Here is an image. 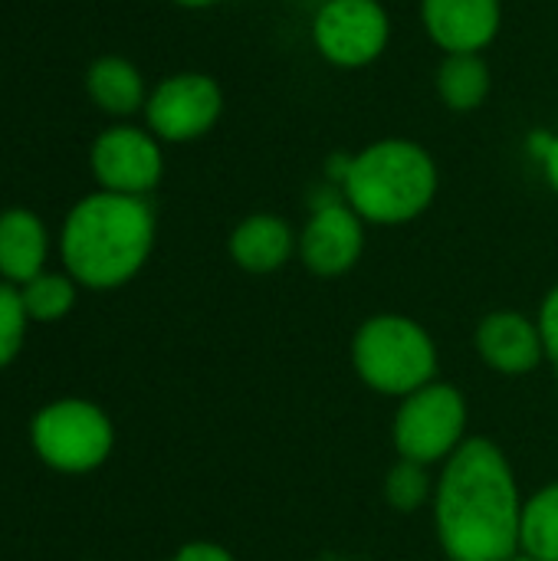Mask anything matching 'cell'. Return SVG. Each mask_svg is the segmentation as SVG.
Returning <instances> with one entry per match:
<instances>
[{
    "instance_id": "1",
    "label": "cell",
    "mask_w": 558,
    "mask_h": 561,
    "mask_svg": "<svg viewBox=\"0 0 558 561\" xmlns=\"http://www.w3.org/2000/svg\"><path fill=\"white\" fill-rule=\"evenodd\" d=\"M523 496L506 454L467 437L434 483V529L447 561H503L520 552Z\"/></svg>"
},
{
    "instance_id": "2",
    "label": "cell",
    "mask_w": 558,
    "mask_h": 561,
    "mask_svg": "<svg viewBox=\"0 0 558 561\" xmlns=\"http://www.w3.org/2000/svg\"><path fill=\"white\" fill-rule=\"evenodd\" d=\"M155 247L148 197L112 191L86 194L62 220L59 256L66 273L89 289H118L141 273Z\"/></svg>"
},
{
    "instance_id": "3",
    "label": "cell",
    "mask_w": 558,
    "mask_h": 561,
    "mask_svg": "<svg viewBox=\"0 0 558 561\" xmlns=\"http://www.w3.org/2000/svg\"><path fill=\"white\" fill-rule=\"evenodd\" d=\"M345 204L372 227H401L428 214L441 171L434 154L414 138H378L345 161Z\"/></svg>"
},
{
    "instance_id": "4",
    "label": "cell",
    "mask_w": 558,
    "mask_h": 561,
    "mask_svg": "<svg viewBox=\"0 0 558 561\" xmlns=\"http://www.w3.org/2000/svg\"><path fill=\"white\" fill-rule=\"evenodd\" d=\"M352 365L372 391L408 398L437 381V345L421 322L382 312L358 325L352 339Z\"/></svg>"
},
{
    "instance_id": "5",
    "label": "cell",
    "mask_w": 558,
    "mask_h": 561,
    "mask_svg": "<svg viewBox=\"0 0 558 561\" xmlns=\"http://www.w3.org/2000/svg\"><path fill=\"white\" fill-rule=\"evenodd\" d=\"M30 444L46 467L59 473H89L109 460L115 447V431L99 404L62 398L46 404L33 417Z\"/></svg>"
},
{
    "instance_id": "6",
    "label": "cell",
    "mask_w": 558,
    "mask_h": 561,
    "mask_svg": "<svg viewBox=\"0 0 558 561\" xmlns=\"http://www.w3.org/2000/svg\"><path fill=\"white\" fill-rule=\"evenodd\" d=\"M395 447L401 460L444 463L467 440V401L454 385L431 381L428 388L401 398L395 427Z\"/></svg>"
},
{
    "instance_id": "7",
    "label": "cell",
    "mask_w": 558,
    "mask_h": 561,
    "mask_svg": "<svg viewBox=\"0 0 558 561\" xmlns=\"http://www.w3.org/2000/svg\"><path fill=\"white\" fill-rule=\"evenodd\" d=\"M312 49L335 69H365L391 43V16L382 0H322L309 23Z\"/></svg>"
},
{
    "instance_id": "8",
    "label": "cell",
    "mask_w": 558,
    "mask_h": 561,
    "mask_svg": "<svg viewBox=\"0 0 558 561\" xmlns=\"http://www.w3.org/2000/svg\"><path fill=\"white\" fill-rule=\"evenodd\" d=\"M224 115V89L207 72H174L161 79L145 102V128L168 145H187L217 128Z\"/></svg>"
},
{
    "instance_id": "9",
    "label": "cell",
    "mask_w": 558,
    "mask_h": 561,
    "mask_svg": "<svg viewBox=\"0 0 558 561\" xmlns=\"http://www.w3.org/2000/svg\"><path fill=\"white\" fill-rule=\"evenodd\" d=\"M89 168L99 181V191L148 197L164 174L161 141L138 125H112L105 128L89 151Z\"/></svg>"
},
{
    "instance_id": "10",
    "label": "cell",
    "mask_w": 558,
    "mask_h": 561,
    "mask_svg": "<svg viewBox=\"0 0 558 561\" xmlns=\"http://www.w3.org/2000/svg\"><path fill=\"white\" fill-rule=\"evenodd\" d=\"M365 220L345 204V197L312 207L299 230L296 256L319 279H339L352 273L365 253Z\"/></svg>"
},
{
    "instance_id": "11",
    "label": "cell",
    "mask_w": 558,
    "mask_h": 561,
    "mask_svg": "<svg viewBox=\"0 0 558 561\" xmlns=\"http://www.w3.org/2000/svg\"><path fill=\"white\" fill-rule=\"evenodd\" d=\"M421 26L444 53H483L503 30V0H421Z\"/></svg>"
},
{
    "instance_id": "12",
    "label": "cell",
    "mask_w": 558,
    "mask_h": 561,
    "mask_svg": "<svg viewBox=\"0 0 558 561\" xmlns=\"http://www.w3.org/2000/svg\"><path fill=\"white\" fill-rule=\"evenodd\" d=\"M477 352L500 375H529L546 362L543 335L536 319L500 309L477 325Z\"/></svg>"
},
{
    "instance_id": "13",
    "label": "cell",
    "mask_w": 558,
    "mask_h": 561,
    "mask_svg": "<svg viewBox=\"0 0 558 561\" xmlns=\"http://www.w3.org/2000/svg\"><path fill=\"white\" fill-rule=\"evenodd\" d=\"M296 243H299V233L289 227L286 217H280V214H250L230 230L227 253L243 273L270 276V273L283 270L293 260Z\"/></svg>"
},
{
    "instance_id": "14",
    "label": "cell",
    "mask_w": 558,
    "mask_h": 561,
    "mask_svg": "<svg viewBox=\"0 0 558 561\" xmlns=\"http://www.w3.org/2000/svg\"><path fill=\"white\" fill-rule=\"evenodd\" d=\"M49 253V237L43 220L26 207H10L0 214V276L3 283L23 286L43 273Z\"/></svg>"
},
{
    "instance_id": "15",
    "label": "cell",
    "mask_w": 558,
    "mask_h": 561,
    "mask_svg": "<svg viewBox=\"0 0 558 561\" xmlns=\"http://www.w3.org/2000/svg\"><path fill=\"white\" fill-rule=\"evenodd\" d=\"M86 92L95 102V108L112 118H128L135 112H145L148 102L145 76L125 56H99L86 69Z\"/></svg>"
},
{
    "instance_id": "16",
    "label": "cell",
    "mask_w": 558,
    "mask_h": 561,
    "mask_svg": "<svg viewBox=\"0 0 558 561\" xmlns=\"http://www.w3.org/2000/svg\"><path fill=\"white\" fill-rule=\"evenodd\" d=\"M434 89L444 108L451 112H477L493 89V72L483 53H451L441 59L434 72Z\"/></svg>"
},
{
    "instance_id": "17",
    "label": "cell",
    "mask_w": 558,
    "mask_h": 561,
    "mask_svg": "<svg viewBox=\"0 0 558 561\" xmlns=\"http://www.w3.org/2000/svg\"><path fill=\"white\" fill-rule=\"evenodd\" d=\"M520 549L539 561H558V480L523 503Z\"/></svg>"
},
{
    "instance_id": "18",
    "label": "cell",
    "mask_w": 558,
    "mask_h": 561,
    "mask_svg": "<svg viewBox=\"0 0 558 561\" xmlns=\"http://www.w3.org/2000/svg\"><path fill=\"white\" fill-rule=\"evenodd\" d=\"M76 279L69 273H39L20 286V299L30 322H59L76 306Z\"/></svg>"
},
{
    "instance_id": "19",
    "label": "cell",
    "mask_w": 558,
    "mask_h": 561,
    "mask_svg": "<svg viewBox=\"0 0 558 561\" xmlns=\"http://www.w3.org/2000/svg\"><path fill=\"white\" fill-rule=\"evenodd\" d=\"M385 500L405 516L418 513L428 500H434V480L428 477V467L414 460H398L385 477Z\"/></svg>"
},
{
    "instance_id": "20",
    "label": "cell",
    "mask_w": 558,
    "mask_h": 561,
    "mask_svg": "<svg viewBox=\"0 0 558 561\" xmlns=\"http://www.w3.org/2000/svg\"><path fill=\"white\" fill-rule=\"evenodd\" d=\"M26 322L30 319H26V309L20 299V286L0 279V368H7L20 355Z\"/></svg>"
},
{
    "instance_id": "21",
    "label": "cell",
    "mask_w": 558,
    "mask_h": 561,
    "mask_svg": "<svg viewBox=\"0 0 558 561\" xmlns=\"http://www.w3.org/2000/svg\"><path fill=\"white\" fill-rule=\"evenodd\" d=\"M539 335H543V348H546V362H553L558 368V283L546 293L539 316H536Z\"/></svg>"
},
{
    "instance_id": "22",
    "label": "cell",
    "mask_w": 558,
    "mask_h": 561,
    "mask_svg": "<svg viewBox=\"0 0 558 561\" xmlns=\"http://www.w3.org/2000/svg\"><path fill=\"white\" fill-rule=\"evenodd\" d=\"M171 561H237L224 546H214V542H187L174 552Z\"/></svg>"
},
{
    "instance_id": "23",
    "label": "cell",
    "mask_w": 558,
    "mask_h": 561,
    "mask_svg": "<svg viewBox=\"0 0 558 561\" xmlns=\"http://www.w3.org/2000/svg\"><path fill=\"white\" fill-rule=\"evenodd\" d=\"M539 164H543V178H546V184H549V187L558 194V135L549 138L546 151L539 154Z\"/></svg>"
},
{
    "instance_id": "24",
    "label": "cell",
    "mask_w": 558,
    "mask_h": 561,
    "mask_svg": "<svg viewBox=\"0 0 558 561\" xmlns=\"http://www.w3.org/2000/svg\"><path fill=\"white\" fill-rule=\"evenodd\" d=\"M171 3H178V7H184V10H207V7H217V3H224V0H171Z\"/></svg>"
},
{
    "instance_id": "25",
    "label": "cell",
    "mask_w": 558,
    "mask_h": 561,
    "mask_svg": "<svg viewBox=\"0 0 558 561\" xmlns=\"http://www.w3.org/2000/svg\"><path fill=\"white\" fill-rule=\"evenodd\" d=\"M503 561H539V559H533V556H526V552L520 549V552H513V556H506V559H503Z\"/></svg>"
}]
</instances>
